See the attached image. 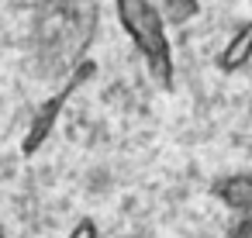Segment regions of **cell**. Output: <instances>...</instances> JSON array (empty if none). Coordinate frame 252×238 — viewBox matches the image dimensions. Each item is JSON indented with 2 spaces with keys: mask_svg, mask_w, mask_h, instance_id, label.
Returning a JSON list of instances; mask_svg holds the SVG:
<instances>
[{
  "mask_svg": "<svg viewBox=\"0 0 252 238\" xmlns=\"http://www.w3.org/2000/svg\"><path fill=\"white\" fill-rule=\"evenodd\" d=\"M214 197L231 210H252V173L221 176L214 183Z\"/></svg>",
  "mask_w": 252,
  "mask_h": 238,
  "instance_id": "4",
  "label": "cell"
},
{
  "mask_svg": "<svg viewBox=\"0 0 252 238\" xmlns=\"http://www.w3.org/2000/svg\"><path fill=\"white\" fill-rule=\"evenodd\" d=\"M0 238H7V235H4V231H0Z\"/></svg>",
  "mask_w": 252,
  "mask_h": 238,
  "instance_id": "8",
  "label": "cell"
},
{
  "mask_svg": "<svg viewBox=\"0 0 252 238\" xmlns=\"http://www.w3.org/2000/svg\"><path fill=\"white\" fill-rule=\"evenodd\" d=\"M66 238H97V221H90V217L76 221V228H73Z\"/></svg>",
  "mask_w": 252,
  "mask_h": 238,
  "instance_id": "6",
  "label": "cell"
},
{
  "mask_svg": "<svg viewBox=\"0 0 252 238\" xmlns=\"http://www.w3.org/2000/svg\"><path fill=\"white\" fill-rule=\"evenodd\" d=\"M94 73H97V62H94V59H80V62L66 73L63 90H59V93H52L49 100H42V104L35 107L32 124H28L25 142H21V152H25V155H35V152L49 142V135L56 131V121H59V114H63V107H66V100H69V93H73V90H80L87 80H94Z\"/></svg>",
  "mask_w": 252,
  "mask_h": 238,
  "instance_id": "2",
  "label": "cell"
},
{
  "mask_svg": "<svg viewBox=\"0 0 252 238\" xmlns=\"http://www.w3.org/2000/svg\"><path fill=\"white\" fill-rule=\"evenodd\" d=\"M114 11L125 35L145 56V66L156 76V83L173 87V52L166 38V18L156 11V4L152 0H114Z\"/></svg>",
  "mask_w": 252,
  "mask_h": 238,
  "instance_id": "1",
  "label": "cell"
},
{
  "mask_svg": "<svg viewBox=\"0 0 252 238\" xmlns=\"http://www.w3.org/2000/svg\"><path fill=\"white\" fill-rule=\"evenodd\" d=\"M249 62H252V21L238 25V28L228 35V42H224L221 52H218V69H221V73H235V69H242V66H249Z\"/></svg>",
  "mask_w": 252,
  "mask_h": 238,
  "instance_id": "3",
  "label": "cell"
},
{
  "mask_svg": "<svg viewBox=\"0 0 252 238\" xmlns=\"http://www.w3.org/2000/svg\"><path fill=\"white\" fill-rule=\"evenodd\" d=\"M162 11H166V21L187 25L200 14V0H162Z\"/></svg>",
  "mask_w": 252,
  "mask_h": 238,
  "instance_id": "5",
  "label": "cell"
},
{
  "mask_svg": "<svg viewBox=\"0 0 252 238\" xmlns=\"http://www.w3.org/2000/svg\"><path fill=\"white\" fill-rule=\"evenodd\" d=\"M125 238H145V235H125Z\"/></svg>",
  "mask_w": 252,
  "mask_h": 238,
  "instance_id": "7",
  "label": "cell"
}]
</instances>
